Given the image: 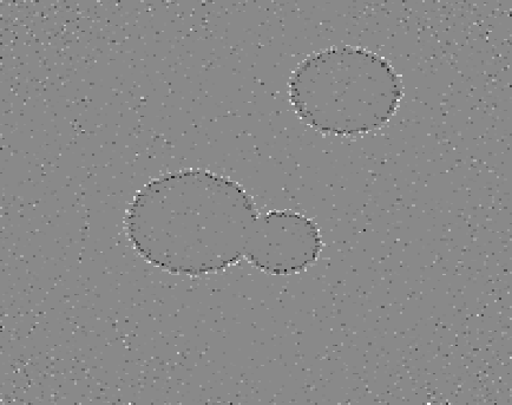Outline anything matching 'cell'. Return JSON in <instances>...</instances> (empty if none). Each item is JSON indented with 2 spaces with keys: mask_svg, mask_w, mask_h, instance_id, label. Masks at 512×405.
I'll return each mask as SVG.
<instances>
[{
  "mask_svg": "<svg viewBox=\"0 0 512 405\" xmlns=\"http://www.w3.org/2000/svg\"><path fill=\"white\" fill-rule=\"evenodd\" d=\"M258 217L238 182L188 169L141 188L128 209L126 230L149 264L199 277L226 270L245 256Z\"/></svg>",
  "mask_w": 512,
  "mask_h": 405,
  "instance_id": "obj_1",
  "label": "cell"
},
{
  "mask_svg": "<svg viewBox=\"0 0 512 405\" xmlns=\"http://www.w3.org/2000/svg\"><path fill=\"white\" fill-rule=\"evenodd\" d=\"M288 95L299 119L320 133L356 137L382 129L396 115L403 83L386 58L334 47L295 69Z\"/></svg>",
  "mask_w": 512,
  "mask_h": 405,
  "instance_id": "obj_2",
  "label": "cell"
},
{
  "mask_svg": "<svg viewBox=\"0 0 512 405\" xmlns=\"http://www.w3.org/2000/svg\"><path fill=\"white\" fill-rule=\"evenodd\" d=\"M321 250L323 240L311 219L293 211H272L256 219L245 256L262 272L292 276L312 266Z\"/></svg>",
  "mask_w": 512,
  "mask_h": 405,
  "instance_id": "obj_3",
  "label": "cell"
}]
</instances>
